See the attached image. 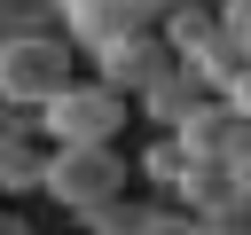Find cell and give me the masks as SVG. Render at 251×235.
<instances>
[{
  "mask_svg": "<svg viewBox=\"0 0 251 235\" xmlns=\"http://www.w3.org/2000/svg\"><path fill=\"white\" fill-rule=\"evenodd\" d=\"M196 94H204V86H196V70L180 63V70H165L157 86H141V94H133V118H149V125H180Z\"/></svg>",
  "mask_w": 251,
  "mask_h": 235,
  "instance_id": "8",
  "label": "cell"
},
{
  "mask_svg": "<svg viewBox=\"0 0 251 235\" xmlns=\"http://www.w3.org/2000/svg\"><path fill=\"white\" fill-rule=\"evenodd\" d=\"M133 118V94H118L110 78H63L39 102V133L47 141H118Z\"/></svg>",
  "mask_w": 251,
  "mask_h": 235,
  "instance_id": "3",
  "label": "cell"
},
{
  "mask_svg": "<svg viewBox=\"0 0 251 235\" xmlns=\"http://www.w3.org/2000/svg\"><path fill=\"white\" fill-rule=\"evenodd\" d=\"M63 78H78V47H71L63 24H16V31H0V102L39 110Z\"/></svg>",
  "mask_w": 251,
  "mask_h": 235,
  "instance_id": "1",
  "label": "cell"
},
{
  "mask_svg": "<svg viewBox=\"0 0 251 235\" xmlns=\"http://www.w3.org/2000/svg\"><path fill=\"white\" fill-rule=\"evenodd\" d=\"M227 102H235V110H243V118H251V63H243V78H235V86H227Z\"/></svg>",
  "mask_w": 251,
  "mask_h": 235,
  "instance_id": "14",
  "label": "cell"
},
{
  "mask_svg": "<svg viewBox=\"0 0 251 235\" xmlns=\"http://www.w3.org/2000/svg\"><path fill=\"white\" fill-rule=\"evenodd\" d=\"M133 188V164L118 157V141H47V172H39V196L55 212H94L102 196Z\"/></svg>",
  "mask_w": 251,
  "mask_h": 235,
  "instance_id": "2",
  "label": "cell"
},
{
  "mask_svg": "<svg viewBox=\"0 0 251 235\" xmlns=\"http://www.w3.org/2000/svg\"><path fill=\"white\" fill-rule=\"evenodd\" d=\"M94 63V78H110L118 94H141V86H157L165 70H180V47L157 31V24H141V31H126V39H110L102 55H86Z\"/></svg>",
  "mask_w": 251,
  "mask_h": 235,
  "instance_id": "4",
  "label": "cell"
},
{
  "mask_svg": "<svg viewBox=\"0 0 251 235\" xmlns=\"http://www.w3.org/2000/svg\"><path fill=\"white\" fill-rule=\"evenodd\" d=\"M24 133H39V110H24V102H0V141H24Z\"/></svg>",
  "mask_w": 251,
  "mask_h": 235,
  "instance_id": "12",
  "label": "cell"
},
{
  "mask_svg": "<svg viewBox=\"0 0 251 235\" xmlns=\"http://www.w3.org/2000/svg\"><path fill=\"white\" fill-rule=\"evenodd\" d=\"M235 180H243V188H251V141H243V149H235Z\"/></svg>",
  "mask_w": 251,
  "mask_h": 235,
  "instance_id": "15",
  "label": "cell"
},
{
  "mask_svg": "<svg viewBox=\"0 0 251 235\" xmlns=\"http://www.w3.org/2000/svg\"><path fill=\"white\" fill-rule=\"evenodd\" d=\"M173 133H180V149H188V157H235V149L251 141V118H243L227 94H196V102H188V118H180Z\"/></svg>",
  "mask_w": 251,
  "mask_h": 235,
  "instance_id": "5",
  "label": "cell"
},
{
  "mask_svg": "<svg viewBox=\"0 0 251 235\" xmlns=\"http://www.w3.org/2000/svg\"><path fill=\"white\" fill-rule=\"evenodd\" d=\"M63 31H71V47H78V55H102L110 39L141 31V8H133V0H86L78 16H63Z\"/></svg>",
  "mask_w": 251,
  "mask_h": 235,
  "instance_id": "7",
  "label": "cell"
},
{
  "mask_svg": "<svg viewBox=\"0 0 251 235\" xmlns=\"http://www.w3.org/2000/svg\"><path fill=\"white\" fill-rule=\"evenodd\" d=\"M243 63H251V39H243L227 16H220V31L188 55V70H196V86H204V94H227V86L243 78Z\"/></svg>",
  "mask_w": 251,
  "mask_h": 235,
  "instance_id": "6",
  "label": "cell"
},
{
  "mask_svg": "<svg viewBox=\"0 0 251 235\" xmlns=\"http://www.w3.org/2000/svg\"><path fill=\"white\" fill-rule=\"evenodd\" d=\"M157 31H165V39L180 47V63H188V55H196V47H204V39L220 31V8H212V0H180V8H173V16L157 24Z\"/></svg>",
  "mask_w": 251,
  "mask_h": 235,
  "instance_id": "11",
  "label": "cell"
},
{
  "mask_svg": "<svg viewBox=\"0 0 251 235\" xmlns=\"http://www.w3.org/2000/svg\"><path fill=\"white\" fill-rule=\"evenodd\" d=\"M47 8H55V24H63V16H78V8H86V0H47Z\"/></svg>",
  "mask_w": 251,
  "mask_h": 235,
  "instance_id": "16",
  "label": "cell"
},
{
  "mask_svg": "<svg viewBox=\"0 0 251 235\" xmlns=\"http://www.w3.org/2000/svg\"><path fill=\"white\" fill-rule=\"evenodd\" d=\"M133 8H141V24H165V16L180 8V0H133Z\"/></svg>",
  "mask_w": 251,
  "mask_h": 235,
  "instance_id": "13",
  "label": "cell"
},
{
  "mask_svg": "<svg viewBox=\"0 0 251 235\" xmlns=\"http://www.w3.org/2000/svg\"><path fill=\"white\" fill-rule=\"evenodd\" d=\"M39 172H47V133H24V141H0V196H8V204L39 196Z\"/></svg>",
  "mask_w": 251,
  "mask_h": 235,
  "instance_id": "9",
  "label": "cell"
},
{
  "mask_svg": "<svg viewBox=\"0 0 251 235\" xmlns=\"http://www.w3.org/2000/svg\"><path fill=\"white\" fill-rule=\"evenodd\" d=\"M180 172H188V149H180V133H173V125H157V141L133 157V180H149L157 196H173V188H180Z\"/></svg>",
  "mask_w": 251,
  "mask_h": 235,
  "instance_id": "10",
  "label": "cell"
}]
</instances>
